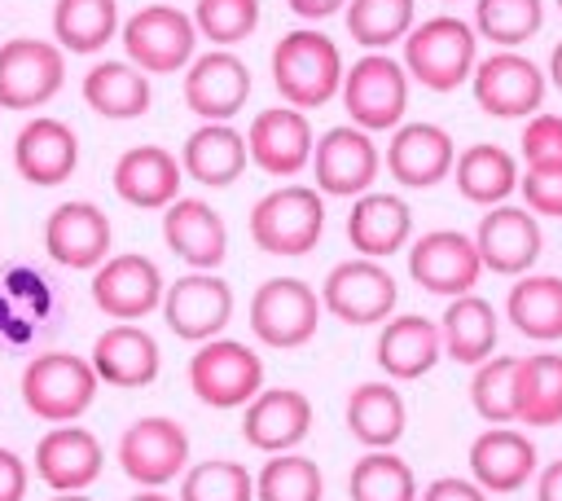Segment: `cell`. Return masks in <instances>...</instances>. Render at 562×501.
<instances>
[{
	"label": "cell",
	"mask_w": 562,
	"mask_h": 501,
	"mask_svg": "<svg viewBox=\"0 0 562 501\" xmlns=\"http://www.w3.org/2000/svg\"><path fill=\"white\" fill-rule=\"evenodd\" d=\"M342 53L316 26H294L272 44V84L285 105L321 110L342 92Z\"/></svg>",
	"instance_id": "6da1fadb"
},
{
	"label": "cell",
	"mask_w": 562,
	"mask_h": 501,
	"mask_svg": "<svg viewBox=\"0 0 562 501\" xmlns=\"http://www.w3.org/2000/svg\"><path fill=\"white\" fill-rule=\"evenodd\" d=\"M400 62L413 84H422L430 92H452V88L470 84L474 66H479V31H474V22H465L457 13H435L408 31Z\"/></svg>",
	"instance_id": "7a4b0ae2"
},
{
	"label": "cell",
	"mask_w": 562,
	"mask_h": 501,
	"mask_svg": "<svg viewBox=\"0 0 562 501\" xmlns=\"http://www.w3.org/2000/svg\"><path fill=\"white\" fill-rule=\"evenodd\" d=\"M250 242L263 255L299 259L321 246L325 233V193L316 185H277L250 207Z\"/></svg>",
	"instance_id": "3957f363"
},
{
	"label": "cell",
	"mask_w": 562,
	"mask_h": 501,
	"mask_svg": "<svg viewBox=\"0 0 562 501\" xmlns=\"http://www.w3.org/2000/svg\"><path fill=\"white\" fill-rule=\"evenodd\" d=\"M97 391H101V378L92 360L75 352H40L22 369V404L48 426L79 422L92 409Z\"/></svg>",
	"instance_id": "277c9868"
},
{
	"label": "cell",
	"mask_w": 562,
	"mask_h": 501,
	"mask_svg": "<svg viewBox=\"0 0 562 501\" xmlns=\"http://www.w3.org/2000/svg\"><path fill=\"white\" fill-rule=\"evenodd\" d=\"M189 391L206 409H246L263 391V356L241 338H211L184 365Z\"/></svg>",
	"instance_id": "5b68a950"
},
{
	"label": "cell",
	"mask_w": 562,
	"mask_h": 501,
	"mask_svg": "<svg viewBox=\"0 0 562 501\" xmlns=\"http://www.w3.org/2000/svg\"><path fill=\"white\" fill-rule=\"evenodd\" d=\"M408 88H413V79L400 57L364 53L360 62L347 66L338 101L347 110V123H356L364 132H395L408 110Z\"/></svg>",
	"instance_id": "8992f818"
},
{
	"label": "cell",
	"mask_w": 562,
	"mask_h": 501,
	"mask_svg": "<svg viewBox=\"0 0 562 501\" xmlns=\"http://www.w3.org/2000/svg\"><path fill=\"white\" fill-rule=\"evenodd\" d=\"M321 290L307 286L303 277H268L255 286L250 294V308H246V321H250V334L263 343V347H277V352H290V347H303L312 343L316 325H321Z\"/></svg>",
	"instance_id": "52a82bcc"
},
{
	"label": "cell",
	"mask_w": 562,
	"mask_h": 501,
	"mask_svg": "<svg viewBox=\"0 0 562 501\" xmlns=\"http://www.w3.org/2000/svg\"><path fill=\"white\" fill-rule=\"evenodd\" d=\"M198 40L193 13L176 4H145L123 22V57L145 75H184Z\"/></svg>",
	"instance_id": "ba28073f"
},
{
	"label": "cell",
	"mask_w": 562,
	"mask_h": 501,
	"mask_svg": "<svg viewBox=\"0 0 562 501\" xmlns=\"http://www.w3.org/2000/svg\"><path fill=\"white\" fill-rule=\"evenodd\" d=\"M544 66L531 62L518 48H496L487 57H479L470 88H474V105L492 119H531L544 110Z\"/></svg>",
	"instance_id": "9c48e42d"
},
{
	"label": "cell",
	"mask_w": 562,
	"mask_h": 501,
	"mask_svg": "<svg viewBox=\"0 0 562 501\" xmlns=\"http://www.w3.org/2000/svg\"><path fill=\"white\" fill-rule=\"evenodd\" d=\"M321 303L342 325H382V321L395 316L400 286H395L391 268H382V259L351 255V259H338L325 272Z\"/></svg>",
	"instance_id": "30bf717a"
},
{
	"label": "cell",
	"mask_w": 562,
	"mask_h": 501,
	"mask_svg": "<svg viewBox=\"0 0 562 501\" xmlns=\"http://www.w3.org/2000/svg\"><path fill=\"white\" fill-rule=\"evenodd\" d=\"M483 259L474 246V233L461 229H430L422 237L408 242V277L417 290L435 294V299H461L474 294L479 277H483Z\"/></svg>",
	"instance_id": "8fae6325"
},
{
	"label": "cell",
	"mask_w": 562,
	"mask_h": 501,
	"mask_svg": "<svg viewBox=\"0 0 562 501\" xmlns=\"http://www.w3.org/2000/svg\"><path fill=\"white\" fill-rule=\"evenodd\" d=\"M66 84V53L57 40L18 35L0 44V110H40Z\"/></svg>",
	"instance_id": "7c38bea8"
},
{
	"label": "cell",
	"mask_w": 562,
	"mask_h": 501,
	"mask_svg": "<svg viewBox=\"0 0 562 501\" xmlns=\"http://www.w3.org/2000/svg\"><path fill=\"white\" fill-rule=\"evenodd\" d=\"M378 171H382V149H378L373 132H364L356 123H338L316 136L312 180L325 198H360L373 189Z\"/></svg>",
	"instance_id": "4fadbf2b"
},
{
	"label": "cell",
	"mask_w": 562,
	"mask_h": 501,
	"mask_svg": "<svg viewBox=\"0 0 562 501\" xmlns=\"http://www.w3.org/2000/svg\"><path fill=\"white\" fill-rule=\"evenodd\" d=\"M119 466L136 488H162L189 470V435L176 417L145 413L119 435Z\"/></svg>",
	"instance_id": "5bb4252c"
},
{
	"label": "cell",
	"mask_w": 562,
	"mask_h": 501,
	"mask_svg": "<svg viewBox=\"0 0 562 501\" xmlns=\"http://www.w3.org/2000/svg\"><path fill=\"white\" fill-rule=\"evenodd\" d=\"M250 66L233 53V48H206L198 53L184 75H180V92H184V105L202 119V123H233L246 101H250Z\"/></svg>",
	"instance_id": "9a60e30c"
},
{
	"label": "cell",
	"mask_w": 562,
	"mask_h": 501,
	"mask_svg": "<svg viewBox=\"0 0 562 501\" xmlns=\"http://www.w3.org/2000/svg\"><path fill=\"white\" fill-rule=\"evenodd\" d=\"M44 250L53 264H61L70 272H97L114 255L110 215L88 198L57 202L44 220Z\"/></svg>",
	"instance_id": "2e32d148"
},
{
	"label": "cell",
	"mask_w": 562,
	"mask_h": 501,
	"mask_svg": "<svg viewBox=\"0 0 562 501\" xmlns=\"http://www.w3.org/2000/svg\"><path fill=\"white\" fill-rule=\"evenodd\" d=\"M162 321L176 338L184 343H211L228 330L233 321V286L220 272H198L189 268L184 277L167 281L162 294Z\"/></svg>",
	"instance_id": "e0dca14e"
},
{
	"label": "cell",
	"mask_w": 562,
	"mask_h": 501,
	"mask_svg": "<svg viewBox=\"0 0 562 501\" xmlns=\"http://www.w3.org/2000/svg\"><path fill=\"white\" fill-rule=\"evenodd\" d=\"M92 303L110 321H145L149 312L162 308L167 281L158 264L140 250H114L97 272H92Z\"/></svg>",
	"instance_id": "ac0fdd59"
},
{
	"label": "cell",
	"mask_w": 562,
	"mask_h": 501,
	"mask_svg": "<svg viewBox=\"0 0 562 501\" xmlns=\"http://www.w3.org/2000/svg\"><path fill=\"white\" fill-rule=\"evenodd\" d=\"M246 145H250V163L263 176L277 180H294L303 167H312V149H316V132L307 123V110L294 105H268L250 119L246 127Z\"/></svg>",
	"instance_id": "d6986e66"
},
{
	"label": "cell",
	"mask_w": 562,
	"mask_h": 501,
	"mask_svg": "<svg viewBox=\"0 0 562 501\" xmlns=\"http://www.w3.org/2000/svg\"><path fill=\"white\" fill-rule=\"evenodd\" d=\"M382 167L391 171V180L400 189H430L439 180L452 176L457 167V145L448 136V127L439 123H426V119H413V123H400L386 145H382Z\"/></svg>",
	"instance_id": "ffe728a7"
},
{
	"label": "cell",
	"mask_w": 562,
	"mask_h": 501,
	"mask_svg": "<svg viewBox=\"0 0 562 501\" xmlns=\"http://www.w3.org/2000/svg\"><path fill=\"white\" fill-rule=\"evenodd\" d=\"M474 246H479V259H483L487 272L522 277V272L536 268V259L544 250V233H540V220L527 207L501 202V207H487L479 215Z\"/></svg>",
	"instance_id": "44dd1931"
},
{
	"label": "cell",
	"mask_w": 562,
	"mask_h": 501,
	"mask_svg": "<svg viewBox=\"0 0 562 501\" xmlns=\"http://www.w3.org/2000/svg\"><path fill=\"white\" fill-rule=\"evenodd\" d=\"M79 167V136L66 119L31 114L13 136V171L35 189H57Z\"/></svg>",
	"instance_id": "7402d4cb"
},
{
	"label": "cell",
	"mask_w": 562,
	"mask_h": 501,
	"mask_svg": "<svg viewBox=\"0 0 562 501\" xmlns=\"http://www.w3.org/2000/svg\"><path fill=\"white\" fill-rule=\"evenodd\" d=\"M101 466H105V448H101V439L88 426L61 422V426H48L35 439L31 470L53 492H88L101 479Z\"/></svg>",
	"instance_id": "603a6c76"
},
{
	"label": "cell",
	"mask_w": 562,
	"mask_h": 501,
	"mask_svg": "<svg viewBox=\"0 0 562 501\" xmlns=\"http://www.w3.org/2000/svg\"><path fill=\"white\" fill-rule=\"evenodd\" d=\"M536 470H540V453L531 435L518 426H487L470 439V479L492 497L527 488Z\"/></svg>",
	"instance_id": "cb8c5ba5"
},
{
	"label": "cell",
	"mask_w": 562,
	"mask_h": 501,
	"mask_svg": "<svg viewBox=\"0 0 562 501\" xmlns=\"http://www.w3.org/2000/svg\"><path fill=\"white\" fill-rule=\"evenodd\" d=\"M110 185L136 211H167L180 198L184 167H180V154H171L162 145H132L114 158Z\"/></svg>",
	"instance_id": "d4e9b609"
},
{
	"label": "cell",
	"mask_w": 562,
	"mask_h": 501,
	"mask_svg": "<svg viewBox=\"0 0 562 501\" xmlns=\"http://www.w3.org/2000/svg\"><path fill=\"white\" fill-rule=\"evenodd\" d=\"M162 242L184 268L198 272H215L228 259V224L202 198H176L162 211Z\"/></svg>",
	"instance_id": "484cf974"
},
{
	"label": "cell",
	"mask_w": 562,
	"mask_h": 501,
	"mask_svg": "<svg viewBox=\"0 0 562 501\" xmlns=\"http://www.w3.org/2000/svg\"><path fill=\"white\" fill-rule=\"evenodd\" d=\"M88 360H92V369H97L101 382L123 387V391L149 387L158 378V369H162L158 338L140 321H114L110 330H101Z\"/></svg>",
	"instance_id": "4316f807"
},
{
	"label": "cell",
	"mask_w": 562,
	"mask_h": 501,
	"mask_svg": "<svg viewBox=\"0 0 562 501\" xmlns=\"http://www.w3.org/2000/svg\"><path fill=\"white\" fill-rule=\"evenodd\" d=\"M312 431V400L294 387H263L241 409V435L259 453H294Z\"/></svg>",
	"instance_id": "83f0119b"
},
{
	"label": "cell",
	"mask_w": 562,
	"mask_h": 501,
	"mask_svg": "<svg viewBox=\"0 0 562 501\" xmlns=\"http://www.w3.org/2000/svg\"><path fill=\"white\" fill-rule=\"evenodd\" d=\"M347 242L364 259H386V255L408 250V242H413V207L400 193H386V189H369V193L351 198Z\"/></svg>",
	"instance_id": "f1b7e54d"
},
{
	"label": "cell",
	"mask_w": 562,
	"mask_h": 501,
	"mask_svg": "<svg viewBox=\"0 0 562 501\" xmlns=\"http://www.w3.org/2000/svg\"><path fill=\"white\" fill-rule=\"evenodd\" d=\"M373 356H378V369H382L391 382L426 378V374L439 365V356H443L439 321H430V316H422V312H404V316L382 321Z\"/></svg>",
	"instance_id": "f546056e"
},
{
	"label": "cell",
	"mask_w": 562,
	"mask_h": 501,
	"mask_svg": "<svg viewBox=\"0 0 562 501\" xmlns=\"http://www.w3.org/2000/svg\"><path fill=\"white\" fill-rule=\"evenodd\" d=\"M180 167L189 180H198L206 189L237 185L250 167L246 132H237L233 123H198L180 145Z\"/></svg>",
	"instance_id": "4dcf8cb0"
},
{
	"label": "cell",
	"mask_w": 562,
	"mask_h": 501,
	"mask_svg": "<svg viewBox=\"0 0 562 501\" xmlns=\"http://www.w3.org/2000/svg\"><path fill=\"white\" fill-rule=\"evenodd\" d=\"M518 180H522V163L496 145V141H474L465 149H457V167H452V185L465 202L474 207H501L518 193Z\"/></svg>",
	"instance_id": "1f68e13d"
},
{
	"label": "cell",
	"mask_w": 562,
	"mask_h": 501,
	"mask_svg": "<svg viewBox=\"0 0 562 501\" xmlns=\"http://www.w3.org/2000/svg\"><path fill=\"white\" fill-rule=\"evenodd\" d=\"M342 417H347L351 439L364 448H395L408 431V404L391 378H373V382L351 387Z\"/></svg>",
	"instance_id": "d6a6232c"
},
{
	"label": "cell",
	"mask_w": 562,
	"mask_h": 501,
	"mask_svg": "<svg viewBox=\"0 0 562 501\" xmlns=\"http://www.w3.org/2000/svg\"><path fill=\"white\" fill-rule=\"evenodd\" d=\"M83 101H88L92 114L114 119V123H127V119H140L154 105V84L127 57H105V62L88 66V75H83Z\"/></svg>",
	"instance_id": "836d02e7"
},
{
	"label": "cell",
	"mask_w": 562,
	"mask_h": 501,
	"mask_svg": "<svg viewBox=\"0 0 562 501\" xmlns=\"http://www.w3.org/2000/svg\"><path fill=\"white\" fill-rule=\"evenodd\" d=\"M439 334H443V356L479 369L483 360L496 356V338H501V316L483 294H461L448 299L443 316H439Z\"/></svg>",
	"instance_id": "e575fe53"
},
{
	"label": "cell",
	"mask_w": 562,
	"mask_h": 501,
	"mask_svg": "<svg viewBox=\"0 0 562 501\" xmlns=\"http://www.w3.org/2000/svg\"><path fill=\"white\" fill-rule=\"evenodd\" d=\"M505 321L531 343L562 338V277L558 272H522L505 290Z\"/></svg>",
	"instance_id": "d590c367"
},
{
	"label": "cell",
	"mask_w": 562,
	"mask_h": 501,
	"mask_svg": "<svg viewBox=\"0 0 562 501\" xmlns=\"http://www.w3.org/2000/svg\"><path fill=\"white\" fill-rule=\"evenodd\" d=\"M119 35L114 0H57L53 4V40L61 53L92 57Z\"/></svg>",
	"instance_id": "8d00e7d4"
},
{
	"label": "cell",
	"mask_w": 562,
	"mask_h": 501,
	"mask_svg": "<svg viewBox=\"0 0 562 501\" xmlns=\"http://www.w3.org/2000/svg\"><path fill=\"white\" fill-rule=\"evenodd\" d=\"M342 22L364 53H386L417 26V0H347Z\"/></svg>",
	"instance_id": "74e56055"
},
{
	"label": "cell",
	"mask_w": 562,
	"mask_h": 501,
	"mask_svg": "<svg viewBox=\"0 0 562 501\" xmlns=\"http://www.w3.org/2000/svg\"><path fill=\"white\" fill-rule=\"evenodd\" d=\"M470 404L487 426L518 422L522 404V356H492L470 378Z\"/></svg>",
	"instance_id": "f35d334b"
},
{
	"label": "cell",
	"mask_w": 562,
	"mask_h": 501,
	"mask_svg": "<svg viewBox=\"0 0 562 501\" xmlns=\"http://www.w3.org/2000/svg\"><path fill=\"white\" fill-rule=\"evenodd\" d=\"M351 501H417V475L395 448H364V457L347 475Z\"/></svg>",
	"instance_id": "ab89813d"
},
{
	"label": "cell",
	"mask_w": 562,
	"mask_h": 501,
	"mask_svg": "<svg viewBox=\"0 0 562 501\" xmlns=\"http://www.w3.org/2000/svg\"><path fill=\"white\" fill-rule=\"evenodd\" d=\"M255 501H325V475L303 453H272L255 470Z\"/></svg>",
	"instance_id": "60d3db41"
},
{
	"label": "cell",
	"mask_w": 562,
	"mask_h": 501,
	"mask_svg": "<svg viewBox=\"0 0 562 501\" xmlns=\"http://www.w3.org/2000/svg\"><path fill=\"white\" fill-rule=\"evenodd\" d=\"M522 426H558L562 422V352L522 356Z\"/></svg>",
	"instance_id": "b9f144b4"
},
{
	"label": "cell",
	"mask_w": 562,
	"mask_h": 501,
	"mask_svg": "<svg viewBox=\"0 0 562 501\" xmlns=\"http://www.w3.org/2000/svg\"><path fill=\"white\" fill-rule=\"evenodd\" d=\"M544 26L540 0H474V31L492 48H522Z\"/></svg>",
	"instance_id": "7bdbcfd3"
},
{
	"label": "cell",
	"mask_w": 562,
	"mask_h": 501,
	"mask_svg": "<svg viewBox=\"0 0 562 501\" xmlns=\"http://www.w3.org/2000/svg\"><path fill=\"white\" fill-rule=\"evenodd\" d=\"M176 497L180 501H255V475L233 457L189 461Z\"/></svg>",
	"instance_id": "ee69618b"
},
{
	"label": "cell",
	"mask_w": 562,
	"mask_h": 501,
	"mask_svg": "<svg viewBox=\"0 0 562 501\" xmlns=\"http://www.w3.org/2000/svg\"><path fill=\"white\" fill-rule=\"evenodd\" d=\"M193 26L211 48H237L259 26V0H198Z\"/></svg>",
	"instance_id": "f6af8a7d"
},
{
	"label": "cell",
	"mask_w": 562,
	"mask_h": 501,
	"mask_svg": "<svg viewBox=\"0 0 562 501\" xmlns=\"http://www.w3.org/2000/svg\"><path fill=\"white\" fill-rule=\"evenodd\" d=\"M518 193H522V207H527L531 215H544V220H562V163L522 167Z\"/></svg>",
	"instance_id": "bcb514c9"
},
{
	"label": "cell",
	"mask_w": 562,
	"mask_h": 501,
	"mask_svg": "<svg viewBox=\"0 0 562 501\" xmlns=\"http://www.w3.org/2000/svg\"><path fill=\"white\" fill-rule=\"evenodd\" d=\"M518 154H522V167H540V163H562V114L553 110H540L522 123V136H518Z\"/></svg>",
	"instance_id": "7dc6e473"
},
{
	"label": "cell",
	"mask_w": 562,
	"mask_h": 501,
	"mask_svg": "<svg viewBox=\"0 0 562 501\" xmlns=\"http://www.w3.org/2000/svg\"><path fill=\"white\" fill-rule=\"evenodd\" d=\"M417 501H492V492H483V488H479L474 479H465V475H443V479L426 483Z\"/></svg>",
	"instance_id": "c3c4849f"
},
{
	"label": "cell",
	"mask_w": 562,
	"mask_h": 501,
	"mask_svg": "<svg viewBox=\"0 0 562 501\" xmlns=\"http://www.w3.org/2000/svg\"><path fill=\"white\" fill-rule=\"evenodd\" d=\"M26 483H31V466L13 448L0 444V501H22Z\"/></svg>",
	"instance_id": "681fc988"
},
{
	"label": "cell",
	"mask_w": 562,
	"mask_h": 501,
	"mask_svg": "<svg viewBox=\"0 0 562 501\" xmlns=\"http://www.w3.org/2000/svg\"><path fill=\"white\" fill-rule=\"evenodd\" d=\"M285 9H290L294 18H303V22H325V18L342 13L347 0H285Z\"/></svg>",
	"instance_id": "f907efd6"
},
{
	"label": "cell",
	"mask_w": 562,
	"mask_h": 501,
	"mask_svg": "<svg viewBox=\"0 0 562 501\" xmlns=\"http://www.w3.org/2000/svg\"><path fill=\"white\" fill-rule=\"evenodd\" d=\"M536 501H562V457L536 470Z\"/></svg>",
	"instance_id": "816d5d0a"
},
{
	"label": "cell",
	"mask_w": 562,
	"mask_h": 501,
	"mask_svg": "<svg viewBox=\"0 0 562 501\" xmlns=\"http://www.w3.org/2000/svg\"><path fill=\"white\" fill-rule=\"evenodd\" d=\"M549 84L562 92V40L553 44V53H549Z\"/></svg>",
	"instance_id": "f5cc1de1"
},
{
	"label": "cell",
	"mask_w": 562,
	"mask_h": 501,
	"mask_svg": "<svg viewBox=\"0 0 562 501\" xmlns=\"http://www.w3.org/2000/svg\"><path fill=\"white\" fill-rule=\"evenodd\" d=\"M127 501H180V497H167L162 488H140L136 497H127Z\"/></svg>",
	"instance_id": "db71d44e"
},
{
	"label": "cell",
	"mask_w": 562,
	"mask_h": 501,
	"mask_svg": "<svg viewBox=\"0 0 562 501\" xmlns=\"http://www.w3.org/2000/svg\"><path fill=\"white\" fill-rule=\"evenodd\" d=\"M48 501H92V497H83V492H57V497H48Z\"/></svg>",
	"instance_id": "11a10c76"
},
{
	"label": "cell",
	"mask_w": 562,
	"mask_h": 501,
	"mask_svg": "<svg viewBox=\"0 0 562 501\" xmlns=\"http://www.w3.org/2000/svg\"><path fill=\"white\" fill-rule=\"evenodd\" d=\"M439 4H457V0H439Z\"/></svg>",
	"instance_id": "9f6ffc18"
},
{
	"label": "cell",
	"mask_w": 562,
	"mask_h": 501,
	"mask_svg": "<svg viewBox=\"0 0 562 501\" xmlns=\"http://www.w3.org/2000/svg\"><path fill=\"white\" fill-rule=\"evenodd\" d=\"M553 4H558V13H562V0H553Z\"/></svg>",
	"instance_id": "6f0895ef"
}]
</instances>
